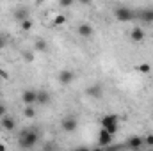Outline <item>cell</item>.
I'll use <instances>...</instances> for the list:
<instances>
[{
    "label": "cell",
    "mask_w": 153,
    "mask_h": 151,
    "mask_svg": "<svg viewBox=\"0 0 153 151\" xmlns=\"http://www.w3.org/2000/svg\"><path fill=\"white\" fill-rule=\"evenodd\" d=\"M111 135H116L117 133V130H119V124H114V126H109V128H105Z\"/></svg>",
    "instance_id": "23"
},
{
    "label": "cell",
    "mask_w": 153,
    "mask_h": 151,
    "mask_svg": "<svg viewBox=\"0 0 153 151\" xmlns=\"http://www.w3.org/2000/svg\"><path fill=\"white\" fill-rule=\"evenodd\" d=\"M0 151H5V146L4 144H0Z\"/></svg>",
    "instance_id": "29"
},
{
    "label": "cell",
    "mask_w": 153,
    "mask_h": 151,
    "mask_svg": "<svg viewBox=\"0 0 153 151\" xmlns=\"http://www.w3.org/2000/svg\"><path fill=\"white\" fill-rule=\"evenodd\" d=\"M112 139H114V135H111V133L102 126V130H100V133H98V146H100V148H109L111 142H112Z\"/></svg>",
    "instance_id": "5"
},
{
    "label": "cell",
    "mask_w": 153,
    "mask_h": 151,
    "mask_svg": "<svg viewBox=\"0 0 153 151\" xmlns=\"http://www.w3.org/2000/svg\"><path fill=\"white\" fill-rule=\"evenodd\" d=\"M102 126L103 128H109V126H114V124H119V115L117 114H107L102 117Z\"/></svg>",
    "instance_id": "8"
},
{
    "label": "cell",
    "mask_w": 153,
    "mask_h": 151,
    "mask_svg": "<svg viewBox=\"0 0 153 151\" xmlns=\"http://www.w3.org/2000/svg\"><path fill=\"white\" fill-rule=\"evenodd\" d=\"M144 144L146 146H153V135H146L144 137Z\"/></svg>",
    "instance_id": "24"
},
{
    "label": "cell",
    "mask_w": 153,
    "mask_h": 151,
    "mask_svg": "<svg viewBox=\"0 0 153 151\" xmlns=\"http://www.w3.org/2000/svg\"><path fill=\"white\" fill-rule=\"evenodd\" d=\"M61 128H62V132H68V133L75 132L76 128H78V119H76L75 115L62 117V121H61Z\"/></svg>",
    "instance_id": "3"
},
{
    "label": "cell",
    "mask_w": 153,
    "mask_h": 151,
    "mask_svg": "<svg viewBox=\"0 0 153 151\" xmlns=\"http://www.w3.org/2000/svg\"><path fill=\"white\" fill-rule=\"evenodd\" d=\"M114 18L117 21H121V23H126V21H132L135 18V13L130 7H126V5H119V7L114 9Z\"/></svg>",
    "instance_id": "2"
},
{
    "label": "cell",
    "mask_w": 153,
    "mask_h": 151,
    "mask_svg": "<svg viewBox=\"0 0 153 151\" xmlns=\"http://www.w3.org/2000/svg\"><path fill=\"white\" fill-rule=\"evenodd\" d=\"M50 94L46 93V91H38V103L39 105H46V103H50Z\"/></svg>",
    "instance_id": "16"
},
{
    "label": "cell",
    "mask_w": 153,
    "mask_h": 151,
    "mask_svg": "<svg viewBox=\"0 0 153 151\" xmlns=\"http://www.w3.org/2000/svg\"><path fill=\"white\" fill-rule=\"evenodd\" d=\"M73 80H75V73H73L71 70H62V71L59 73V82H61L62 85H70Z\"/></svg>",
    "instance_id": "9"
},
{
    "label": "cell",
    "mask_w": 153,
    "mask_h": 151,
    "mask_svg": "<svg viewBox=\"0 0 153 151\" xmlns=\"http://www.w3.org/2000/svg\"><path fill=\"white\" fill-rule=\"evenodd\" d=\"M137 70H139L141 73H150V71H152V66H150L148 62H143V64L137 66Z\"/></svg>",
    "instance_id": "20"
},
{
    "label": "cell",
    "mask_w": 153,
    "mask_h": 151,
    "mask_svg": "<svg viewBox=\"0 0 153 151\" xmlns=\"http://www.w3.org/2000/svg\"><path fill=\"white\" fill-rule=\"evenodd\" d=\"M0 126H2L5 132H13V130L16 128V121H14L11 115H4V117H0Z\"/></svg>",
    "instance_id": "10"
},
{
    "label": "cell",
    "mask_w": 153,
    "mask_h": 151,
    "mask_svg": "<svg viewBox=\"0 0 153 151\" xmlns=\"http://www.w3.org/2000/svg\"><path fill=\"white\" fill-rule=\"evenodd\" d=\"M34 52H39V53H45V52H48V43L45 41V39H34Z\"/></svg>",
    "instance_id": "14"
},
{
    "label": "cell",
    "mask_w": 153,
    "mask_h": 151,
    "mask_svg": "<svg viewBox=\"0 0 153 151\" xmlns=\"http://www.w3.org/2000/svg\"><path fill=\"white\" fill-rule=\"evenodd\" d=\"M22 101L25 105H36L38 103V91L34 89H25L22 93Z\"/></svg>",
    "instance_id": "4"
},
{
    "label": "cell",
    "mask_w": 153,
    "mask_h": 151,
    "mask_svg": "<svg viewBox=\"0 0 153 151\" xmlns=\"http://www.w3.org/2000/svg\"><path fill=\"white\" fill-rule=\"evenodd\" d=\"M0 76H2V78H5V80H7V78H9V73H7V71H4V70H2V68H0Z\"/></svg>",
    "instance_id": "26"
},
{
    "label": "cell",
    "mask_w": 153,
    "mask_h": 151,
    "mask_svg": "<svg viewBox=\"0 0 153 151\" xmlns=\"http://www.w3.org/2000/svg\"><path fill=\"white\" fill-rule=\"evenodd\" d=\"M23 115H25L27 119H34V117H36V109H34V105H25Z\"/></svg>",
    "instance_id": "17"
},
{
    "label": "cell",
    "mask_w": 153,
    "mask_h": 151,
    "mask_svg": "<svg viewBox=\"0 0 153 151\" xmlns=\"http://www.w3.org/2000/svg\"><path fill=\"white\" fill-rule=\"evenodd\" d=\"M66 23V16L64 14H57L55 18H53V21H52V27H61V25H64Z\"/></svg>",
    "instance_id": "19"
},
{
    "label": "cell",
    "mask_w": 153,
    "mask_h": 151,
    "mask_svg": "<svg viewBox=\"0 0 153 151\" xmlns=\"http://www.w3.org/2000/svg\"><path fill=\"white\" fill-rule=\"evenodd\" d=\"M5 43H7V41H5V38H4V36H0V50L5 46Z\"/></svg>",
    "instance_id": "27"
},
{
    "label": "cell",
    "mask_w": 153,
    "mask_h": 151,
    "mask_svg": "<svg viewBox=\"0 0 153 151\" xmlns=\"http://www.w3.org/2000/svg\"><path fill=\"white\" fill-rule=\"evenodd\" d=\"M13 16H14V20L16 21H23V20H27L29 18V11L25 9V7H18V9H14V13H13Z\"/></svg>",
    "instance_id": "13"
},
{
    "label": "cell",
    "mask_w": 153,
    "mask_h": 151,
    "mask_svg": "<svg viewBox=\"0 0 153 151\" xmlns=\"http://www.w3.org/2000/svg\"><path fill=\"white\" fill-rule=\"evenodd\" d=\"M20 27H22V30L29 32V30H32V29H34V21H32L30 18H27V20H23V21L20 23Z\"/></svg>",
    "instance_id": "18"
},
{
    "label": "cell",
    "mask_w": 153,
    "mask_h": 151,
    "mask_svg": "<svg viewBox=\"0 0 153 151\" xmlns=\"http://www.w3.org/2000/svg\"><path fill=\"white\" fill-rule=\"evenodd\" d=\"M39 141V132L34 128H27V130H22L20 132V137H18V144L20 148H25V150H30L38 144Z\"/></svg>",
    "instance_id": "1"
},
{
    "label": "cell",
    "mask_w": 153,
    "mask_h": 151,
    "mask_svg": "<svg viewBox=\"0 0 153 151\" xmlns=\"http://www.w3.org/2000/svg\"><path fill=\"white\" fill-rule=\"evenodd\" d=\"M76 32H78V36H80V38L89 39V38H93L94 29H93V25H91V23H80V25L76 27Z\"/></svg>",
    "instance_id": "6"
},
{
    "label": "cell",
    "mask_w": 153,
    "mask_h": 151,
    "mask_svg": "<svg viewBox=\"0 0 153 151\" xmlns=\"http://www.w3.org/2000/svg\"><path fill=\"white\" fill-rule=\"evenodd\" d=\"M23 59L27 62H32L34 61V52H23Z\"/></svg>",
    "instance_id": "22"
},
{
    "label": "cell",
    "mask_w": 153,
    "mask_h": 151,
    "mask_svg": "<svg viewBox=\"0 0 153 151\" xmlns=\"http://www.w3.org/2000/svg\"><path fill=\"white\" fill-rule=\"evenodd\" d=\"M78 2H80V4H84V5H89L93 0H78Z\"/></svg>",
    "instance_id": "28"
},
{
    "label": "cell",
    "mask_w": 153,
    "mask_h": 151,
    "mask_svg": "<svg viewBox=\"0 0 153 151\" xmlns=\"http://www.w3.org/2000/svg\"><path fill=\"white\" fill-rule=\"evenodd\" d=\"M143 146H144V139L139 135H134L126 141V148H130V150H141Z\"/></svg>",
    "instance_id": "11"
},
{
    "label": "cell",
    "mask_w": 153,
    "mask_h": 151,
    "mask_svg": "<svg viewBox=\"0 0 153 151\" xmlns=\"http://www.w3.org/2000/svg\"><path fill=\"white\" fill-rule=\"evenodd\" d=\"M85 94H87L89 98L100 100V98L103 96V87H102L100 84H93V85H89V87L85 89Z\"/></svg>",
    "instance_id": "7"
},
{
    "label": "cell",
    "mask_w": 153,
    "mask_h": 151,
    "mask_svg": "<svg viewBox=\"0 0 153 151\" xmlns=\"http://www.w3.org/2000/svg\"><path fill=\"white\" fill-rule=\"evenodd\" d=\"M4 115H7V107L4 103H0V117H4Z\"/></svg>",
    "instance_id": "25"
},
{
    "label": "cell",
    "mask_w": 153,
    "mask_h": 151,
    "mask_svg": "<svg viewBox=\"0 0 153 151\" xmlns=\"http://www.w3.org/2000/svg\"><path fill=\"white\" fill-rule=\"evenodd\" d=\"M139 18L144 21V23H153V7L152 9H143L139 13Z\"/></svg>",
    "instance_id": "15"
},
{
    "label": "cell",
    "mask_w": 153,
    "mask_h": 151,
    "mask_svg": "<svg viewBox=\"0 0 153 151\" xmlns=\"http://www.w3.org/2000/svg\"><path fill=\"white\" fill-rule=\"evenodd\" d=\"M73 2H75V0H59V5H61L62 9H66V7H71Z\"/></svg>",
    "instance_id": "21"
},
{
    "label": "cell",
    "mask_w": 153,
    "mask_h": 151,
    "mask_svg": "<svg viewBox=\"0 0 153 151\" xmlns=\"http://www.w3.org/2000/svg\"><path fill=\"white\" fill-rule=\"evenodd\" d=\"M144 38H146V34H144V30L141 27H134L130 30V39L134 43H141V41H144Z\"/></svg>",
    "instance_id": "12"
}]
</instances>
